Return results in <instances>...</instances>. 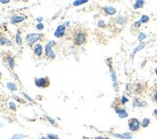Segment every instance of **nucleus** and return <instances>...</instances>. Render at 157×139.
Returning a JSON list of instances; mask_svg holds the SVG:
<instances>
[{"mask_svg":"<svg viewBox=\"0 0 157 139\" xmlns=\"http://www.w3.org/2000/svg\"><path fill=\"white\" fill-rule=\"evenodd\" d=\"M73 42L78 46H81L86 44L87 42V33L82 28H77L73 33Z\"/></svg>","mask_w":157,"mask_h":139,"instance_id":"obj_1","label":"nucleus"},{"mask_svg":"<svg viewBox=\"0 0 157 139\" xmlns=\"http://www.w3.org/2000/svg\"><path fill=\"white\" fill-rule=\"evenodd\" d=\"M44 38H45V35L43 33H29L25 36V42L28 46L33 47L34 45L37 44L38 42L42 41Z\"/></svg>","mask_w":157,"mask_h":139,"instance_id":"obj_2","label":"nucleus"},{"mask_svg":"<svg viewBox=\"0 0 157 139\" xmlns=\"http://www.w3.org/2000/svg\"><path fill=\"white\" fill-rule=\"evenodd\" d=\"M56 45V41H49L45 45V58H47L48 60H54L56 58V54L53 51V46Z\"/></svg>","mask_w":157,"mask_h":139,"instance_id":"obj_3","label":"nucleus"},{"mask_svg":"<svg viewBox=\"0 0 157 139\" xmlns=\"http://www.w3.org/2000/svg\"><path fill=\"white\" fill-rule=\"evenodd\" d=\"M141 128H142L141 121L138 118H130L128 120V129L131 132L140 131Z\"/></svg>","mask_w":157,"mask_h":139,"instance_id":"obj_4","label":"nucleus"},{"mask_svg":"<svg viewBox=\"0 0 157 139\" xmlns=\"http://www.w3.org/2000/svg\"><path fill=\"white\" fill-rule=\"evenodd\" d=\"M113 107L114 112H116V114L118 116L119 119H125V118L129 117V113H128L127 109H126L124 106H122L121 104H114Z\"/></svg>","mask_w":157,"mask_h":139,"instance_id":"obj_5","label":"nucleus"},{"mask_svg":"<svg viewBox=\"0 0 157 139\" xmlns=\"http://www.w3.org/2000/svg\"><path fill=\"white\" fill-rule=\"evenodd\" d=\"M34 83L38 88L43 89V88H48L51 85V80H50V78L48 76H44V77L35 78Z\"/></svg>","mask_w":157,"mask_h":139,"instance_id":"obj_6","label":"nucleus"},{"mask_svg":"<svg viewBox=\"0 0 157 139\" xmlns=\"http://www.w3.org/2000/svg\"><path fill=\"white\" fill-rule=\"evenodd\" d=\"M108 66H109V70H110V76H111V79H112V82H113V87L117 92L119 87H118V81H117V72H116V71H114V69L113 68V65L111 64V62L108 63Z\"/></svg>","mask_w":157,"mask_h":139,"instance_id":"obj_7","label":"nucleus"},{"mask_svg":"<svg viewBox=\"0 0 157 139\" xmlns=\"http://www.w3.org/2000/svg\"><path fill=\"white\" fill-rule=\"evenodd\" d=\"M131 102L133 108H144L147 106V102L144 100H142L140 97H134Z\"/></svg>","mask_w":157,"mask_h":139,"instance_id":"obj_8","label":"nucleus"},{"mask_svg":"<svg viewBox=\"0 0 157 139\" xmlns=\"http://www.w3.org/2000/svg\"><path fill=\"white\" fill-rule=\"evenodd\" d=\"M26 16L25 15H22V14H15L13 16H10V23L11 24H14V25H16V24L17 23H21V22H23L25 20H26Z\"/></svg>","mask_w":157,"mask_h":139,"instance_id":"obj_9","label":"nucleus"},{"mask_svg":"<svg viewBox=\"0 0 157 139\" xmlns=\"http://www.w3.org/2000/svg\"><path fill=\"white\" fill-rule=\"evenodd\" d=\"M4 62L6 63V66H7L10 70L15 69V66H16L15 58L12 56L10 53H6V55L4 56Z\"/></svg>","mask_w":157,"mask_h":139,"instance_id":"obj_10","label":"nucleus"},{"mask_svg":"<svg viewBox=\"0 0 157 139\" xmlns=\"http://www.w3.org/2000/svg\"><path fill=\"white\" fill-rule=\"evenodd\" d=\"M32 49H33V54L35 57H37L39 59L43 57V46H42L40 43H37L36 45H34Z\"/></svg>","mask_w":157,"mask_h":139,"instance_id":"obj_11","label":"nucleus"},{"mask_svg":"<svg viewBox=\"0 0 157 139\" xmlns=\"http://www.w3.org/2000/svg\"><path fill=\"white\" fill-rule=\"evenodd\" d=\"M66 35V27L63 25V24H59V25L56 27V31H54V37L59 39L62 38Z\"/></svg>","mask_w":157,"mask_h":139,"instance_id":"obj_12","label":"nucleus"},{"mask_svg":"<svg viewBox=\"0 0 157 139\" xmlns=\"http://www.w3.org/2000/svg\"><path fill=\"white\" fill-rule=\"evenodd\" d=\"M113 136L117 139H134L132 135V132H129V131L117 132V134H113Z\"/></svg>","mask_w":157,"mask_h":139,"instance_id":"obj_13","label":"nucleus"},{"mask_svg":"<svg viewBox=\"0 0 157 139\" xmlns=\"http://www.w3.org/2000/svg\"><path fill=\"white\" fill-rule=\"evenodd\" d=\"M127 21H128L127 17L124 16H116V19H114V23H116V25L119 27L125 26V24H127Z\"/></svg>","mask_w":157,"mask_h":139,"instance_id":"obj_14","label":"nucleus"},{"mask_svg":"<svg viewBox=\"0 0 157 139\" xmlns=\"http://www.w3.org/2000/svg\"><path fill=\"white\" fill-rule=\"evenodd\" d=\"M103 11L107 16H114L117 12V9L114 7H112V6H105V7H103Z\"/></svg>","mask_w":157,"mask_h":139,"instance_id":"obj_15","label":"nucleus"},{"mask_svg":"<svg viewBox=\"0 0 157 139\" xmlns=\"http://www.w3.org/2000/svg\"><path fill=\"white\" fill-rule=\"evenodd\" d=\"M0 45H1V46H13V43H12L11 40H9L8 38L2 36L1 39H0Z\"/></svg>","mask_w":157,"mask_h":139,"instance_id":"obj_16","label":"nucleus"},{"mask_svg":"<svg viewBox=\"0 0 157 139\" xmlns=\"http://www.w3.org/2000/svg\"><path fill=\"white\" fill-rule=\"evenodd\" d=\"M15 42H16V44L17 45V46H22V38H21V31H20V29H17V33H16V35H15Z\"/></svg>","mask_w":157,"mask_h":139,"instance_id":"obj_17","label":"nucleus"},{"mask_svg":"<svg viewBox=\"0 0 157 139\" xmlns=\"http://www.w3.org/2000/svg\"><path fill=\"white\" fill-rule=\"evenodd\" d=\"M146 43H144H144H140V44H139V46H137L135 48H134V50H133L132 51V54H131V57L133 58V57H134V55H135V54L138 52V51H140V50H142L143 49V48L144 47V46H146Z\"/></svg>","mask_w":157,"mask_h":139,"instance_id":"obj_18","label":"nucleus"},{"mask_svg":"<svg viewBox=\"0 0 157 139\" xmlns=\"http://www.w3.org/2000/svg\"><path fill=\"white\" fill-rule=\"evenodd\" d=\"M144 6V0H137L134 3H133V8L135 10H139V9H142Z\"/></svg>","mask_w":157,"mask_h":139,"instance_id":"obj_19","label":"nucleus"},{"mask_svg":"<svg viewBox=\"0 0 157 139\" xmlns=\"http://www.w3.org/2000/svg\"><path fill=\"white\" fill-rule=\"evenodd\" d=\"M6 87H7V89H9L11 92H16L17 90V87L14 82H7Z\"/></svg>","mask_w":157,"mask_h":139,"instance_id":"obj_20","label":"nucleus"},{"mask_svg":"<svg viewBox=\"0 0 157 139\" xmlns=\"http://www.w3.org/2000/svg\"><path fill=\"white\" fill-rule=\"evenodd\" d=\"M8 108H9L10 110H12V111H16L17 110V104H16V102H15L14 100H11V101H8Z\"/></svg>","mask_w":157,"mask_h":139,"instance_id":"obj_21","label":"nucleus"},{"mask_svg":"<svg viewBox=\"0 0 157 139\" xmlns=\"http://www.w3.org/2000/svg\"><path fill=\"white\" fill-rule=\"evenodd\" d=\"M128 101H129V98H127V97H126L125 95H122V96L119 98V101H118V104H121L122 106H124L126 104H127Z\"/></svg>","mask_w":157,"mask_h":139,"instance_id":"obj_22","label":"nucleus"},{"mask_svg":"<svg viewBox=\"0 0 157 139\" xmlns=\"http://www.w3.org/2000/svg\"><path fill=\"white\" fill-rule=\"evenodd\" d=\"M141 125H142V128L143 129H146L150 125V119L149 118H144L141 121Z\"/></svg>","mask_w":157,"mask_h":139,"instance_id":"obj_23","label":"nucleus"},{"mask_svg":"<svg viewBox=\"0 0 157 139\" xmlns=\"http://www.w3.org/2000/svg\"><path fill=\"white\" fill-rule=\"evenodd\" d=\"M147 39V35L146 33H144V32H140L138 35V41L140 42V43H144V41Z\"/></svg>","mask_w":157,"mask_h":139,"instance_id":"obj_24","label":"nucleus"},{"mask_svg":"<svg viewBox=\"0 0 157 139\" xmlns=\"http://www.w3.org/2000/svg\"><path fill=\"white\" fill-rule=\"evenodd\" d=\"M45 118H46V120L48 121V122H49L51 125H52L53 126H57V123H56V121L54 120L53 118H52V117H50V116H45Z\"/></svg>","mask_w":157,"mask_h":139,"instance_id":"obj_25","label":"nucleus"},{"mask_svg":"<svg viewBox=\"0 0 157 139\" xmlns=\"http://www.w3.org/2000/svg\"><path fill=\"white\" fill-rule=\"evenodd\" d=\"M88 0H76V1L73 2V6H75V7H77V6H81V5H83L87 3Z\"/></svg>","mask_w":157,"mask_h":139,"instance_id":"obj_26","label":"nucleus"},{"mask_svg":"<svg viewBox=\"0 0 157 139\" xmlns=\"http://www.w3.org/2000/svg\"><path fill=\"white\" fill-rule=\"evenodd\" d=\"M107 25V22L105 20H98L97 21V26L98 27H101V28H103V27H106Z\"/></svg>","mask_w":157,"mask_h":139,"instance_id":"obj_27","label":"nucleus"},{"mask_svg":"<svg viewBox=\"0 0 157 139\" xmlns=\"http://www.w3.org/2000/svg\"><path fill=\"white\" fill-rule=\"evenodd\" d=\"M140 20H141L142 23H147V22L149 21V16H148L147 15H143V16H141Z\"/></svg>","mask_w":157,"mask_h":139,"instance_id":"obj_28","label":"nucleus"},{"mask_svg":"<svg viewBox=\"0 0 157 139\" xmlns=\"http://www.w3.org/2000/svg\"><path fill=\"white\" fill-rule=\"evenodd\" d=\"M10 139H25V135H23L21 134H14Z\"/></svg>","mask_w":157,"mask_h":139,"instance_id":"obj_29","label":"nucleus"},{"mask_svg":"<svg viewBox=\"0 0 157 139\" xmlns=\"http://www.w3.org/2000/svg\"><path fill=\"white\" fill-rule=\"evenodd\" d=\"M142 22H141V20H137V21H135L134 23H133V25H132V27L134 28V29H139L141 26H142Z\"/></svg>","mask_w":157,"mask_h":139,"instance_id":"obj_30","label":"nucleus"},{"mask_svg":"<svg viewBox=\"0 0 157 139\" xmlns=\"http://www.w3.org/2000/svg\"><path fill=\"white\" fill-rule=\"evenodd\" d=\"M21 95L23 97V98H25V101H29V102H33V100L31 99V98H30V97L29 96H27L25 93H23V92H21Z\"/></svg>","mask_w":157,"mask_h":139,"instance_id":"obj_31","label":"nucleus"},{"mask_svg":"<svg viewBox=\"0 0 157 139\" xmlns=\"http://www.w3.org/2000/svg\"><path fill=\"white\" fill-rule=\"evenodd\" d=\"M44 27H45V26H44V24L42 23V22L36 24V29L39 30V31H41V30H43V29H44Z\"/></svg>","mask_w":157,"mask_h":139,"instance_id":"obj_32","label":"nucleus"},{"mask_svg":"<svg viewBox=\"0 0 157 139\" xmlns=\"http://www.w3.org/2000/svg\"><path fill=\"white\" fill-rule=\"evenodd\" d=\"M47 136L49 137L50 139H60L56 134H48Z\"/></svg>","mask_w":157,"mask_h":139,"instance_id":"obj_33","label":"nucleus"},{"mask_svg":"<svg viewBox=\"0 0 157 139\" xmlns=\"http://www.w3.org/2000/svg\"><path fill=\"white\" fill-rule=\"evenodd\" d=\"M152 100H153V101L155 102V104H157V90H156V91H154V93L152 95Z\"/></svg>","mask_w":157,"mask_h":139,"instance_id":"obj_34","label":"nucleus"},{"mask_svg":"<svg viewBox=\"0 0 157 139\" xmlns=\"http://www.w3.org/2000/svg\"><path fill=\"white\" fill-rule=\"evenodd\" d=\"M69 23H70V21H68V20H67V21H64L62 24H63V25H64L65 27H67V26H69Z\"/></svg>","mask_w":157,"mask_h":139,"instance_id":"obj_35","label":"nucleus"},{"mask_svg":"<svg viewBox=\"0 0 157 139\" xmlns=\"http://www.w3.org/2000/svg\"><path fill=\"white\" fill-rule=\"evenodd\" d=\"M10 1L9 0H1V3L2 4H7V3H9Z\"/></svg>","mask_w":157,"mask_h":139,"instance_id":"obj_36","label":"nucleus"},{"mask_svg":"<svg viewBox=\"0 0 157 139\" xmlns=\"http://www.w3.org/2000/svg\"><path fill=\"white\" fill-rule=\"evenodd\" d=\"M153 115L157 118V108H156V109H154V110H153Z\"/></svg>","mask_w":157,"mask_h":139,"instance_id":"obj_37","label":"nucleus"},{"mask_svg":"<svg viewBox=\"0 0 157 139\" xmlns=\"http://www.w3.org/2000/svg\"><path fill=\"white\" fill-rule=\"evenodd\" d=\"M104 138V136H95L93 139H103Z\"/></svg>","mask_w":157,"mask_h":139,"instance_id":"obj_38","label":"nucleus"},{"mask_svg":"<svg viewBox=\"0 0 157 139\" xmlns=\"http://www.w3.org/2000/svg\"><path fill=\"white\" fill-rule=\"evenodd\" d=\"M40 139H50V138L48 137L47 135H44V136H41V137H40Z\"/></svg>","mask_w":157,"mask_h":139,"instance_id":"obj_39","label":"nucleus"},{"mask_svg":"<svg viewBox=\"0 0 157 139\" xmlns=\"http://www.w3.org/2000/svg\"><path fill=\"white\" fill-rule=\"evenodd\" d=\"M42 20H43V17H42V16L37 17V21H39V23H40V21H42Z\"/></svg>","mask_w":157,"mask_h":139,"instance_id":"obj_40","label":"nucleus"},{"mask_svg":"<svg viewBox=\"0 0 157 139\" xmlns=\"http://www.w3.org/2000/svg\"><path fill=\"white\" fill-rule=\"evenodd\" d=\"M154 72H155V75H156V76H157V68L154 70Z\"/></svg>","mask_w":157,"mask_h":139,"instance_id":"obj_41","label":"nucleus"},{"mask_svg":"<svg viewBox=\"0 0 157 139\" xmlns=\"http://www.w3.org/2000/svg\"><path fill=\"white\" fill-rule=\"evenodd\" d=\"M103 139H111V138H110V137H108V136H106V137L104 136V138H103Z\"/></svg>","mask_w":157,"mask_h":139,"instance_id":"obj_42","label":"nucleus"},{"mask_svg":"<svg viewBox=\"0 0 157 139\" xmlns=\"http://www.w3.org/2000/svg\"><path fill=\"white\" fill-rule=\"evenodd\" d=\"M9 139H10V138H9Z\"/></svg>","mask_w":157,"mask_h":139,"instance_id":"obj_43","label":"nucleus"}]
</instances>
